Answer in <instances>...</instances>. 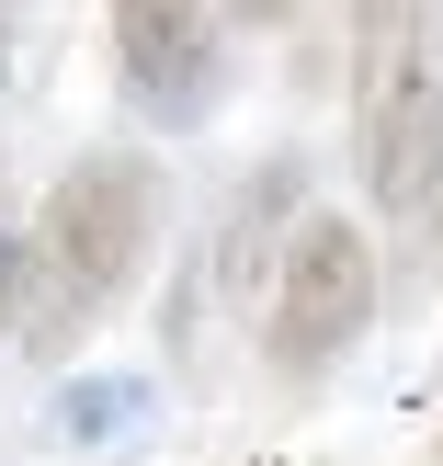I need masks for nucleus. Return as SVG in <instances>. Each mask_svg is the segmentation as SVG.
Wrapping results in <instances>:
<instances>
[{
    "label": "nucleus",
    "mask_w": 443,
    "mask_h": 466,
    "mask_svg": "<svg viewBox=\"0 0 443 466\" xmlns=\"http://www.w3.org/2000/svg\"><path fill=\"white\" fill-rule=\"evenodd\" d=\"M159 432V387L148 376H68L45 399V444L57 455H126Z\"/></svg>",
    "instance_id": "39448f33"
},
{
    "label": "nucleus",
    "mask_w": 443,
    "mask_h": 466,
    "mask_svg": "<svg viewBox=\"0 0 443 466\" xmlns=\"http://www.w3.org/2000/svg\"><path fill=\"white\" fill-rule=\"evenodd\" d=\"M432 466H443V444H432Z\"/></svg>",
    "instance_id": "423d86ee"
},
{
    "label": "nucleus",
    "mask_w": 443,
    "mask_h": 466,
    "mask_svg": "<svg viewBox=\"0 0 443 466\" xmlns=\"http://www.w3.org/2000/svg\"><path fill=\"white\" fill-rule=\"evenodd\" d=\"M364 194L376 217L421 228L443 205V12H364Z\"/></svg>",
    "instance_id": "f257e3e1"
},
{
    "label": "nucleus",
    "mask_w": 443,
    "mask_h": 466,
    "mask_svg": "<svg viewBox=\"0 0 443 466\" xmlns=\"http://www.w3.org/2000/svg\"><path fill=\"white\" fill-rule=\"evenodd\" d=\"M103 46H114V91H126L136 126H205L216 91H227V12H194V0H114Z\"/></svg>",
    "instance_id": "7ed1b4c3"
},
{
    "label": "nucleus",
    "mask_w": 443,
    "mask_h": 466,
    "mask_svg": "<svg viewBox=\"0 0 443 466\" xmlns=\"http://www.w3.org/2000/svg\"><path fill=\"white\" fill-rule=\"evenodd\" d=\"M376 308H387V262H376V239H364V217L307 205L296 239H285V262H273V296H262V364L285 387H318L376 330Z\"/></svg>",
    "instance_id": "f03ea898"
},
{
    "label": "nucleus",
    "mask_w": 443,
    "mask_h": 466,
    "mask_svg": "<svg viewBox=\"0 0 443 466\" xmlns=\"http://www.w3.org/2000/svg\"><path fill=\"white\" fill-rule=\"evenodd\" d=\"M296 217H307V159H262V171L227 194V228L194 273H182V308H171V341L194 353V308L205 296H273V262H285Z\"/></svg>",
    "instance_id": "20e7f679"
}]
</instances>
